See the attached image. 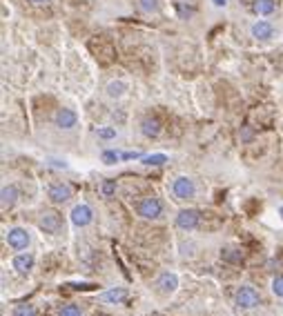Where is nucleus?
<instances>
[{
  "label": "nucleus",
  "mask_w": 283,
  "mask_h": 316,
  "mask_svg": "<svg viewBox=\"0 0 283 316\" xmlns=\"http://www.w3.org/2000/svg\"><path fill=\"white\" fill-rule=\"evenodd\" d=\"M136 212H139V216L145 218V221H158V218L163 216V203L156 196H145L139 203Z\"/></svg>",
  "instance_id": "1"
},
{
  "label": "nucleus",
  "mask_w": 283,
  "mask_h": 316,
  "mask_svg": "<svg viewBox=\"0 0 283 316\" xmlns=\"http://www.w3.org/2000/svg\"><path fill=\"white\" fill-rule=\"evenodd\" d=\"M234 303L241 310H254V307L261 305V294L256 292L252 285H241L236 289V296H234Z\"/></svg>",
  "instance_id": "2"
},
{
  "label": "nucleus",
  "mask_w": 283,
  "mask_h": 316,
  "mask_svg": "<svg viewBox=\"0 0 283 316\" xmlns=\"http://www.w3.org/2000/svg\"><path fill=\"white\" fill-rule=\"evenodd\" d=\"M5 240H7V245H9L11 249L23 252V249H27L29 243H32V234H29L25 227H9L7 234H5Z\"/></svg>",
  "instance_id": "3"
},
{
  "label": "nucleus",
  "mask_w": 283,
  "mask_h": 316,
  "mask_svg": "<svg viewBox=\"0 0 283 316\" xmlns=\"http://www.w3.org/2000/svg\"><path fill=\"white\" fill-rule=\"evenodd\" d=\"M172 194L179 200H189L196 194V185H194V181L189 176H176L172 181Z\"/></svg>",
  "instance_id": "4"
},
{
  "label": "nucleus",
  "mask_w": 283,
  "mask_h": 316,
  "mask_svg": "<svg viewBox=\"0 0 283 316\" xmlns=\"http://www.w3.org/2000/svg\"><path fill=\"white\" fill-rule=\"evenodd\" d=\"M38 227H41L45 234H58L60 227H63V218H60V214L54 212V209H45V212L41 214V218H38Z\"/></svg>",
  "instance_id": "5"
},
{
  "label": "nucleus",
  "mask_w": 283,
  "mask_h": 316,
  "mask_svg": "<svg viewBox=\"0 0 283 316\" xmlns=\"http://www.w3.org/2000/svg\"><path fill=\"white\" fill-rule=\"evenodd\" d=\"M174 223H176V227H179V229L192 231V229H196L198 223H201V214H198L196 209H189V207L188 209H181V212L176 214Z\"/></svg>",
  "instance_id": "6"
},
{
  "label": "nucleus",
  "mask_w": 283,
  "mask_h": 316,
  "mask_svg": "<svg viewBox=\"0 0 283 316\" xmlns=\"http://www.w3.org/2000/svg\"><path fill=\"white\" fill-rule=\"evenodd\" d=\"M69 221H72L74 227H87L94 221V212H92L90 205L78 203V205H74L72 212H69Z\"/></svg>",
  "instance_id": "7"
},
{
  "label": "nucleus",
  "mask_w": 283,
  "mask_h": 316,
  "mask_svg": "<svg viewBox=\"0 0 283 316\" xmlns=\"http://www.w3.org/2000/svg\"><path fill=\"white\" fill-rule=\"evenodd\" d=\"M72 194H74L72 185L65 181H56L47 187V196H49L51 203H67V200L72 198Z\"/></svg>",
  "instance_id": "8"
},
{
  "label": "nucleus",
  "mask_w": 283,
  "mask_h": 316,
  "mask_svg": "<svg viewBox=\"0 0 283 316\" xmlns=\"http://www.w3.org/2000/svg\"><path fill=\"white\" fill-rule=\"evenodd\" d=\"M156 289H158V294H163V296L174 294L176 289H179V276H176L174 271H163V274L156 278Z\"/></svg>",
  "instance_id": "9"
},
{
  "label": "nucleus",
  "mask_w": 283,
  "mask_h": 316,
  "mask_svg": "<svg viewBox=\"0 0 283 316\" xmlns=\"http://www.w3.org/2000/svg\"><path fill=\"white\" fill-rule=\"evenodd\" d=\"M54 123H56V127H58V129H65V132H67V129H74V127H76L78 116H76V111H74V109H67V107H63V109L56 111Z\"/></svg>",
  "instance_id": "10"
},
{
  "label": "nucleus",
  "mask_w": 283,
  "mask_h": 316,
  "mask_svg": "<svg viewBox=\"0 0 283 316\" xmlns=\"http://www.w3.org/2000/svg\"><path fill=\"white\" fill-rule=\"evenodd\" d=\"M11 267L18 271L20 276H27L29 271L34 270V256L29 252H23V254H16L14 261H11Z\"/></svg>",
  "instance_id": "11"
},
{
  "label": "nucleus",
  "mask_w": 283,
  "mask_h": 316,
  "mask_svg": "<svg viewBox=\"0 0 283 316\" xmlns=\"http://www.w3.org/2000/svg\"><path fill=\"white\" fill-rule=\"evenodd\" d=\"M250 34H252V38H256V40H270L274 36V27H272V22H268V20H256L254 25L250 27Z\"/></svg>",
  "instance_id": "12"
},
{
  "label": "nucleus",
  "mask_w": 283,
  "mask_h": 316,
  "mask_svg": "<svg viewBox=\"0 0 283 316\" xmlns=\"http://www.w3.org/2000/svg\"><path fill=\"white\" fill-rule=\"evenodd\" d=\"M98 298L103 303H114V305H116V303H121V301L127 298V289L125 287H109L107 292H100Z\"/></svg>",
  "instance_id": "13"
},
{
  "label": "nucleus",
  "mask_w": 283,
  "mask_h": 316,
  "mask_svg": "<svg viewBox=\"0 0 283 316\" xmlns=\"http://www.w3.org/2000/svg\"><path fill=\"white\" fill-rule=\"evenodd\" d=\"M127 91V83L125 80H109L107 87H105V93H107V98H112V100H118V98H123Z\"/></svg>",
  "instance_id": "14"
},
{
  "label": "nucleus",
  "mask_w": 283,
  "mask_h": 316,
  "mask_svg": "<svg viewBox=\"0 0 283 316\" xmlns=\"http://www.w3.org/2000/svg\"><path fill=\"white\" fill-rule=\"evenodd\" d=\"M141 134H143L145 138H156L158 134H161V123H158L156 118H143L141 120Z\"/></svg>",
  "instance_id": "15"
},
{
  "label": "nucleus",
  "mask_w": 283,
  "mask_h": 316,
  "mask_svg": "<svg viewBox=\"0 0 283 316\" xmlns=\"http://www.w3.org/2000/svg\"><path fill=\"white\" fill-rule=\"evenodd\" d=\"M16 200H18V189H16V185L2 187V191H0V205L7 209V207H14Z\"/></svg>",
  "instance_id": "16"
},
{
  "label": "nucleus",
  "mask_w": 283,
  "mask_h": 316,
  "mask_svg": "<svg viewBox=\"0 0 283 316\" xmlns=\"http://www.w3.org/2000/svg\"><path fill=\"white\" fill-rule=\"evenodd\" d=\"M252 9H254V13H259V16H272V13L277 11V0H254Z\"/></svg>",
  "instance_id": "17"
},
{
  "label": "nucleus",
  "mask_w": 283,
  "mask_h": 316,
  "mask_svg": "<svg viewBox=\"0 0 283 316\" xmlns=\"http://www.w3.org/2000/svg\"><path fill=\"white\" fill-rule=\"evenodd\" d=\"M143 165L147 167H158V165H165L167 163V156L165 154H152V156H143Z\"/></svg>",
  "instance_id": "18"
},
{
  "label": "nucleus",
  "mask_w": 283,
  "mask_h": 316,
  "mask_svg": "<svg viewBox=\"0 0 283 316\" xmlns=\"http://www.w3.org/2000/svg\"><path fill=\"white\" fill-rule=\"evenodd\" d=\"M176 11H179V16L183 18V20H188V18L194 16V7L188 4L185 0H176Z\"/></svg>",
  "instance_id": "19"
},
{
  "label": "nucleus",
  "mask_w": 283,
  "mask_h": 316,
  "mask_svg": "<svg viewBox=\"0 0 283 316\" xmlns=\"http://www.w3.org/2000/svg\"><path fill=\"white\" fill-rule=\"evenodd\" d=\"M139 7H141V11H145V13H154V11H158L161 2H158V0H139Z\"/></svg>",
  "instance_id": "20"
},
{
  "label": "nucleus",
  "mask_w": 283,
  "mask_h": 316,
  "mask_svg": "<svg viewBox=\"0 0 283 316\" xmlns=\"http://www.w3.org/2000/svg\"><path fill=\"white\" fill-rule=\"evenodd\" d=\"M100 194H103L105 198H109V196L116 194V181H112V178L103 181V185H100Z\"/></svg>",
  "instance_id": "21"
},
{
  "label": "nucleus",
  "mask_w": 283,
  "mask_h": 316,
  "mask_svg": "<svg viewBox=\"0 0 283 316\" xmlns=\"http://www.w3.org/2000/svg\"><path fill=\"white\" fill-rule=\"evenodd\" d=\"M14 316H38V312L34 305H16Z\"/></svg>",
  "instance_id": "22"
},
{
  "label": "nucleus",
  "mask_w": 283,
  "mask_h": 316,
  "mask_svg": "<svg viewBox=\"0 0 283 316\" xmlns=\"http://www.w3.org/2000/svg\"><path fill=\"white\" fill-rule=\"evenodd\" d=\"M121 158H123V154H118V151H114V149H105L103 151V163L105 165H114V163H118Z\"/></svg>",
  "instance_id": "23"
},
{
  "label": "nucleus",
  "mask_w": 283,
  "mask_h": 316,
  "mask_svg": "<svg viewBox=\"0 0 283 316\" xmlns=\"http://www.w3.org/2000/svg\"><path fill=\"white\" fill-rule=\"evenodd\" d=\"M96 136L103 138V140H112V138H116V127H98Z\"/></svg>",
  "instance_id": "24"
},
{
  "label": "nucleus",
  "mask_w": 283,
  "mask_h": 316,
  "mask_svg": "<svg viewBox=\"0 0 283 316\" xmlns=\"http://www.w3.org/2000/svg\"><path fill=\"white\" fill-rule=\"evenodd\" d=\"M272 294L279 298H283V274L274 276L272 278Z\"/></svg>",
  "instance_id": "25"
},
{
  "label": "nucleus",
  "mask_w": 283,
  "mask_h": 316,
  "mask_svg": "<svg viewBox=\"0 0 283 316\" xmlns=\"http://www.w3.org/2000/svg\"><path fill=\"white\" fill-rule=\"evenodd\" d=\"M58 316H83V310L78 305H65L63 310L58 312Z\"/></svg>",
  "instance_id": "26"
},
{
  "label": "nucleus",
  "mask_w": 283,
  "mask_h": 316,
  "mask_svg": "<svg viewBox=\"0 0 283 316\" xmlns=\"http://www.w3.org/2000/svg\"><path fill=\"white\" fill-rule=\"evenodd\" d=\"M47 163H49L51 167H56V169H67V167H69V165L65 163V160H58V158H49Z\"/></svg>",
  "instance_id": "27"
},
{
  "label": "nucleus",
  "mask_w": 283,
  "mask_h": 316,
  "mask_svg": "<svg viewBox=\"0 0 283 316\" xmlns=\"http://www.w3.org/2000/svg\"><path fill=\"white\" fill-rule=\"evenodd\" d=\"M241 138H243V140H250V138H252V132H250V127H243V134H241Z\"/></svg>",
  "instance_id": "28"
},
{
  "label": "nucleus",
  "mask_w": 283,
  "mask_h": 316,
  "mask_svg": "<svg viewBox=\"0 0 283 316\" xmlns=\"http://www.w3.org/2000/svg\"><path fill=\"white\" fill-rule=\"evenodd\" d=\"M216 7H225V0H214Z\"/></svg>",
  "instance_id": "29"
},
{
  "label": "nucleus",
  "mask_w": 283,
  "mask_h": 316,
  "mask_svg": "<svg viewBox=\"0 0 283 316\" xmlns=\"http://www.w3.org/2000/svg\"><path fill=\"white\" fill-rule=\"evenodd\" d=\"M34 4H43V2H47V0H32Z\"/></svg>",
  "instance_id": "30"
},
{
  "label": "nucleus",
  "mask_w": 283,
  "mask_h": 316,
  "mask_svg": "<svg viewBox=\"0 0 283 316\" xmlns=\"http://www.w3.org/2000/svg\"><path fill=\"white\" fill-rule=\"evenodd\" d=\"M279 216H281V218H283V207H281V209H279Z\"/></svg>",
  "instance_id": "31"
},
{
  "label": "nucleus",
  "mask_w": 283,
  "mask_h": 316,
  "mask_svg": "<svg viewBox=\"0 0 283 316\" xmlns=\"http://www.w3.org/2000/svg\"><path fill=\"white\" fill-rule=\"evenodd\" d=\"M152 316H158V314H152Z\"/></svg>",
  "instance_id": "32"
}]
</instances>
